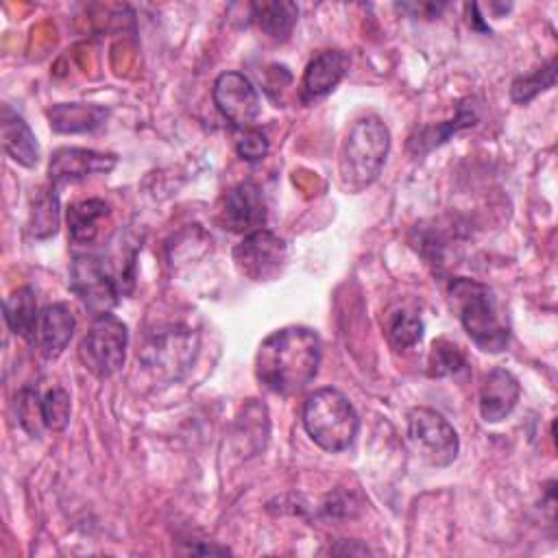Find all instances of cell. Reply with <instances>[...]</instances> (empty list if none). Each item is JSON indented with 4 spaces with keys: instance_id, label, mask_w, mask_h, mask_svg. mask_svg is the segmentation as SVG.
Returning a JSON list of instances; mask_svg holds the SVG:
<instances>
[{
    "instance_id": "1",
    "label": "cell",
    "mask_w": 558,
    "mask_h": 558,
    "mask_svg": "<svg viewBox=\"0 0 558 558\" xmlns=\"http://www.w3.org/2000/svg\"><path fill=\"white\" fill-rule=\"evenodd\" d=\"M323 344L314 329L290 325L266 336L255 353L259 384L277 395L301 392L318 373Z\"/></svg>"
},
{
    "instance_id": "2",
    "label": "cell",
    "mask_w": 558,
    "mask_h": 558,
    "mask_svg": "<svg viewBox=\"0 0 558 558\" xmlns=\"http://www.w3.org/2000/svg\"><path fill=\"white\" fill-rule=\"evenodd\" d=\"M449 303L477 349L499 353L508 347V325L495 292L486 283L469 277H453L449 281Z\"/></svg>"
},
{
    "instance_id": "3",
    "label": "cell",
    "mask_w": 558,
    "mask_h": 558,
    "mask_svg": "<svg viewBox=\"0 0 558 558\" xmlns=\"http://www.w3.org/2000/svg\"><path fill=\"white\" fill-rule=\"evenodd\" d=\"M390 150L388 126L377 118L368 116L357 120L340 148V181L349 192L368 187L381 172L386 155Z\"/></svg>"
},
{
    "instance_id": "4",
    "label": "cell",
    "mask_w": 558,
    "mask_h": 558,
    "mask_svg": "<svg viewBox=\"0 0 558 558\" xmlns=\"http://www.w3.org/2000/svg\"><path fill=\"white\" fill-rule=\"evenodd\" d=\"M303 427L325 451L338 453L353 445L360 418L351 401L338 388L314 390L303 405Z\"/></svg>"
},
{
    "instance_id": "5",
    "label": "cell",
    "mask_w": 558,
    "mask_h": 558,
    "mask_svg": "<svg viewBox=\"0 0 558 558\" xmlns=\"http://www.w3.org/2000/svg\"><path fill=\"white\" fill-rule=\"evenodd\" d=\"M129 347L126 325L111 312L92 320L89 331L81 340V362L98 379H109L124 366Z\"/></svg>"
},
{
    "instance_id": "6",
    "label": "cell",
    "mask_w": 558,
    "mask_h": 558,
    "mask_svg": "<svg viewBox=\"0 0 558 558\" xmlns=\"http://www.w3.org/2000/svg\"><path fill=\"white\" fill-rule=\"evenodd\" d=\"M70 290L83 303V307L96 318L111 312L118 305L122 286L113 275L107 259L83 253L76 255L70 266Z\"/></svg>"
},
{
    "instance_id": "7",
    "label": "cell",
    "mask_w": 558,
    "mask_h": 558,
    "mask_svg": "<svg viewBox=\"0 0 558 558\" xmlns=\"http://www.w3.org/2000/svg\"><path fill=\"white\" fill-rule=\"evenodd\" d=\"M408 438L414 451L432 466H449L460 451V438L453 425L432 408H412L408 412Z\"/></svg>"
},
{
    "instance_id": "8",
    "label": "cell",
    "mask_w": 558,
    "mask_h": 558,
    "mask_svg": "<svg viewBox=\"0 0 558 558\" xmlns=\"http://www.w3.org/2000/svg\"><path fill=\"white\" fill-rule=\"evenodd\" d=\"M288 257V244L283 238L268 229L246 233L233 248V262L238 270L251 281H268L279 275Z\"/></svg>"
},
{
    "instance_id": "9",
    "label": "cell",
    "mask_w": 558,
    "mask_h": 558,
    "mask_svg": "<svg viewBox=\"0 0 558 558\" xmlns=\"http://www.w3.org/2000/svg\"><path fill=\"white\" fill-rule=\"evenodd\" d=\"M214 105L216 109L235 126L248 129L259 111V94L248 76L242 72H222L214 83Z\"/></svg>"
},
{
    "instance_id": "10",
    "label": "cell",
    "mask_w": 558,
    "mask_h": 558,
    "mask_svg": "<svg viewBox=\"0 0 558 558\" xmlns=\"http://www.w3.org/2000/svg\"><path fill=\"white\" fill-rule=\"evenodd\" d=\"M220 225L235 233H253L266 222V203L262 192L253 183H240L225 192L220 211Z\"/></svg>"
},
{
    "instance_id": "11",
    "label": "cell",
    "mask_w": 558,
    "mask_h": 558,
    "mask_svg": "<svg viewBox=\"0 0 558 558\" xmlns=\"http://www.w3.org/2000/svg\"><path fill=\"white\" fill-rule=\"evenodd\" d=\"M118 163L116 155H107V153H98V150H89V148H74V146H65L54 150L48 172H50V181L52 185H63V183H72V181H81L89 174H105L111 172Z\"/></svg>"
},
{
    "instance_id": "12",
    "label": "cell",
    "mask_w": 558,
    "mask_h": 558,
    "mask_svg": "<svg viewBox=\"0 0 558 558\" xmlns=\"http://www.w3.org/2000/svg\"><path fill=\"white\" fill-rule=\"evenodd\" d=\"M349 65H351V59L342 50L318 52L303 72L301 92H299L301 100L307 105L331 94L349 72Z\"/></svg>"
},
{
    "instance_id": "13",
    "label": "cell",
    "mask_w": 558,
    "mask_h": 558,
    "mask_svg": "<svg viewBox=\"0 0 558 558\" xmlns=\"http://www.w3.org/2000/svg\"><path fill=\"white\" fill-rule=\"evenodd\" d=\"M76 329V318L68 303H52L39 312L33 342L46 360L59 357L70 344Z\"/></svg>"
},
{
    "instance_id": "14",
    "label": "cell",
    "mask_w": 558,
    "mask_h": 558,
    "mask_svg": "<svg viewBox=\"0 0 558 558\" xmlns=\"http://www.w3.org/2000/svg\"><path fill=\"white\" fill-rule=\"evenodd\" d=\"M521 386L506 368H493L480 388V414L486 423L504 421L517 405Z\"/></svg>"
},
{
    "instance_id": "15",
    "label": "cell",
    "mask_w": 558,
    "mask_h": 558,
    "mask_svg": "<svg viewBox=\"0 0 558 558\" xmlns=\"http://www.w3.org/2000/svg\"><path fill=\"white\" fill-rule=\"evenodd\" d=\"M185 344H192V333L187 329L159 331L146 342V347L142 351V360L146 362L148 368H153L157 373H170L177 377V371H185L187 364L192 362L194 353H181V351L172 353V349H179Z\"/></svg>"
},
{
    "instance_id": "16",
    "label": "cell",
    "mask_w": 558,
    "mask_h": 558,
    "mask_svg": "<svg viewBox=\"0 0 558 558\" xmlns=\"http://www.w3.org/2000/svg\"><path fill=\"white\" fill-rule=\"evenodd\" d=\"M52 131L57 133H87L96 131L109 118V109L102 105L85 102H59L46 111Z\"/></svg>"
},
{
    "instance_id": "17",
    "label": "cell",
    "mask_w": 558,
    "mask_h": 558,
    "mask_svg": "<svg viewBox=\"0 0 558 558\" xmlns=\"http://www.w3.org/2000/svg\"><path fill=\"white\" fill-rule=\"evenodd\" d=\"M0 131H2V148L13 161L26 168H33L39 161V144L35 133L24 122V118L13 113L9 107H4L2 111Z\"/></svg>"
},
{
    "instance_id": "18",
    "label": "cell",
    "mask_w": 558,
    "mask_h": 558,
    "mask_svg": "<svg viewBox=\"0 0 558 558\" xmlns=\"http://www.w3.org/2000/svg\"><path fill=\"white\" fill-rule=\"evenodd\" d=\"M37 318H39L37 299H35V290L31 286H22V288L13 290L7 296V301H4V320H7L9 329L15 336L33 340Z\"/></svg>"
},
{
    "instance_id": "19",
    "label": "cell",
    "mask_w": 558,
    "mask_h": 558,
    "mask_svg": "<svg viewBox=\"0 0 558 558\" xmlns=\"http://www.w3.org/2000/svg\"><path fill=\"white\" fill-rule=\"evenodd\" d=\"M109 214V205L102 198H85L76 201L68 207V229L70 238L78 244L94 242L98 233V222Z\"/></svg>"
},
{
    "instance_id": "20",
    "label": "cell",
    "mask_w": 558,
    "mask_h": 558,
    "mask_svg": "<svg viewBox=\"0 0 558 558\" xmlns=\"http://www.w3.org/2000/svg\"><path fill=\"white\" fill-rule=\"evenodd\" d=\"M251 11L257 26L272 39H288L299 17V7L294 2H257Z\"/></svg>"
},
{
    "instance_id": "21",
    "label": "cell",
    "mask_w": 558,
    "mask_h": 558,
    "mask_svg": "<svg viewBox=\"0 0 558 558\" xmlns=\"http://www.w3.org/2000/svg\"><path fill=\"white\" fill-rule=\"evenodd\" d=\"M556 83V61L551 59L547 65L534 70L532 74L517 76L510 87V96L517 105H527L532 98H536L541 92L554 87Z\"/></svg>"
},
{
    "instance_id": "22",
    "label": "cell",
    "mask_w": 558,
    "mask_h": 558,
    "mask_svg": "<svg viewBox=\"0 0 558 558\" xmlns=\"http://www.w3.org/2000/svg\"><path fill=\"white\" fill-rule=\"evenodd\" d=\"M386 333L395 349H410L423 338V320L412 310H399L388 318Z\"/></svg>"
},
{
    "instance_id": "23",
    "label": "cell",
    "mask_w": 558,
    "mask_h": 558,
    "mask_svg": "<svg viewBox=\"0 0 558 558\" xmlns=\"http://www.w3.org/2000/svg\"><path fill=\"white\" fill-rule=\"evenodd\" d=\"M59 229V196L52 190L39 194L31 209V233L35 238H48Z\"/></svg>"
},
{
    "instance_id": "24",
    "label": "cell",
    "mask_w": 558,
    "mask_h": 558,
    "mask_svg": "<svg viewBox=\"0 0 558 558\" xmlns=\"http://www.w3.org/2000/svg\"><path fill=\"white\" fill-rule=\"evenodd\" d=\"M464 355L462 351L449 342V340H436L432 344V351H429V362H427V371L432 377H445V375H451L460 368H464Z\"/></svg>"
},
{
    "instance_id": "25",
    "label": "cell",
    "mask_w": 558,
    "mask_h": 558,
    "mask_svg": "<svg viewBox=\"0 0 558 558\" xmlns=\"http://www.w3.org/2000/svg\"><path fill=\"white\" fill-rule=\"evenodd\" d=\"M41 410H44V421L48 429H65L70 421V395L68 390L54 386L41 397Z\"/></svg>"
},
{
    "instance_id": "26",
    "label": "cell",
    "mask_w": 558,
    "mask_h": 558,
    "mask_svg": "<svg viewBox=\"0 0 558 558\" xmlns=\"http://www.w3.org/2000/svg\"><path fill=\"white\" fill-rule=\"evenodd\" d=\"M17 418H20V425L33 438L41 436V429L46 427V421H44V410H41V397L35 390L24 388L17 395Z\"/></svg>"
},
{
    "instance_id": "27",
    "label": "cell",
    "mask_w": 558,
    "mask_h": 558,
    "mask_svg": "<svg viewBox=\"0 0 558 558\" xmlns=\"http://www.w3.org/2000/svg\"><path fill=\"white\" fill-rule=\"evenodd\" d=\"M268 140L255 129H244L235 142V150L244 161H259L268 155Z\"/></svg>"
}]
</instances>
